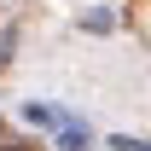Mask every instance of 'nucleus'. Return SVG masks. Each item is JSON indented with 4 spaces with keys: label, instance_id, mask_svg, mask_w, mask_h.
I'll return each instance as SVG.
<instances>
[{
    "label": "nucleus",
    "instance_id": "7ed1b4c3",
    "mask_svg": "<svg viewBox=\"0 0 151 151\" xmlns=\"http://www.w3.org/2000/svg\"><path fill=\"white\" fill-rule=\"evenodd\" d=\"M0 151H23V145H0Z\"/></svg>",
    "mask_w": 151,
    "mask_h": 151
},
{
    "label": "nucleus",
    "instance_id": "f03ea898",
    "mask_svg": "<svg viewBox=\"0 0 151 151\" xmlns=\"http://www.w3.org/2000/svg\"><path fill=\"white\" fill-rule=\"evenodd\" d=\"M111 151H151V139H111Z\"/></svg>",
    "mask_w": 151,
    "mask_h": 151
},
{
    "label": "nucleus",
    "instance_id": "f257e3e1",
    "mask_svg": "<svg viewBox=\"0 0 151 151\" xmlns=\"http://www.w3.org/2000/svg\"><path fill=\"white\" fill-rule=\"evenodd\" d=\"M58 139H64V151H87V128H81V122H70V116L58 122Z\"/></svg>",
    "mask_w": 151,
    "mask_h": 151
}]
</instances>
